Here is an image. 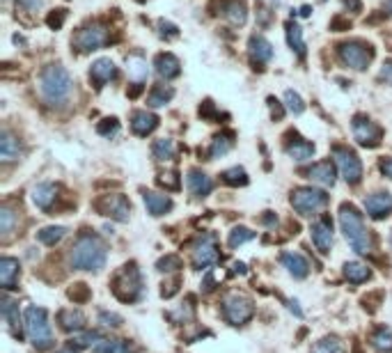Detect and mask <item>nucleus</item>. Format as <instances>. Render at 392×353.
<instances>
[{
    "label": "nucleus",
    "instance_id": "a878e982",
    "mask_svg": "<svg viewBox=\"0 0 392 353\" xmlns=\"http://www.w3.org/2000/svg\"><path fill=\"white\" fill-rule=\"evenodd\" d=\"M19 262L14 257L0 259V285H3V289H14L19 280Z\"/></svg>",
    "mask_w": 392,
    "mask_h": 353
},
{
    "label": "nucleus",
    "instance_id": "20e7f679",
    "mask_svg": "<svg viewBox=\"0 0 392 353\" xmlns=\"http://www.w3.org/2000/svg\"><path fill=\"white\" fill-rule=\"evenodd\" d=\"M23 326H26V335L28 340L32 342V347L37 351H46L53 347V330L51 323H48V312L44 307H35L28 305L26 314H23Z\"/></svg>",
    "mask_w": 392,
    "mask_h": 353
},
{
    "label": "nucleus",
    "instance_id": "8fccbe9b",
    "mask_svg": "<svg viewBox=\"0 0 392 353\" xmlns=\"http://www.w3.org/2000/svg\"><path fill=\"white\" fill-rule=\"evenodd\" d=\"M97 131L101 133V135H106V138H110V135H115V133L119 131V122H117L115 117H110V120H104L101 124L97 126Z\"/></svg>",
    "mask_w": 392,
    "mask_h": 353
},
{
    "label": "nucleus",
    "instance_id": "603ef678",
    "mask_svg": "<svg viewBox=\"0 0 392 353\" xmlns=\"http://www.w3.org/2000/svg\"><path fill=\"white\" fill-rule=\"evenodd\" d=\"M159 30H161V37H168V39H175L179 35V28L170 21H159Z\"/></svg>",
    "mask_w": 392,
    "mask_h": 353
},
{
    "label": "nucleus",
    "instance_id": "7ed1b4c3",
    "mask_svg": "<svg viewBox=\"0 0 392 353\" xmlns=\"http://www.w3.org/2000/svg\"><path fill=\"white\" fill-rule=\"evenodd\" d=\"M340 225H342V232L346 236V241L351 243V248L358 252V255H369V252L374 250L372 234L367 232L365 222H362V216L358 213V209L353 204H342Z\"/></svg>",
    "mask_w": 392,
    "mask_h": 353
},
{
    "label": "nucleus",
    "instance_id": "a18cd8bd",
    "mask_svg": "<svg viewBox=\"0 0 392 353\" xmlns=\"http://www.w3.org/2000/svg\"><path fill=\"white\" fill-rule=\"evenodd\" d=\"M67 296L74 300V303H88L92 298V292H90L88 285L76 283V285H71V289L67 292Z\"/></svg>",
    "mask_w": 392,
    "mask_h": 353
},
{
    "label": "nucleus",
    "instance_id": "f257e3e1",
    "mask_svg": "<svg viewBox=\"0 0 392 353\" xmlns=\"http://www.w3.org/2000/svg\"><path fill=\"white\" fill-rule=\"evenodd\" d=\"M106 257H108L106 243L95 234H81L69 252V262L78 271H101Z\"/></svg>",
    "mask_w": 392,
    "mask_h": 353
},
{
    "label": "nucleus",
    "instance_id": "bf43d9fd",
    "mask_svg": "<svg viewBox=\"0 0 392 353\" xmlns=\"http://www.w3.org/2000/svg\"><path fill=\"white\" fill-rule=\"evenodd\" d=\"M344 3V7L349 12H362V3L360 0H342Z\"/></svg>",
    "mask_w": 392,
    "mask_h": 353
},
{
    "label": "nucleus",
    "instance_id": "2eb2a0df",
    "mask_svg": "<svg viewBox=\"0 0 392 353\" xmlns=\"http://www.w3.org/2000/svg\"><path fill=\"white\" fill-rule=\"evenodd\" d=\"M365 211L369 218L383 220L392 213V195L390 193H374L365 200Z\"/></svg>",
    "mask_w": 392,
    "mask_h": 353
},
{
    "label": "nucleus",
    "instance_id": "c03bdc74",
    "mask_svg": "<svg viewBox=\"0 0 392 353\" xmlns=\"http://www.w3.org/2000/svg\"><path fill=\"white\" fill-rule=\"evenodd\" d=\"M284 106H287V111L294 113V115H301L305 111V104H303L301 95H298V92H294V90L284 92Z\"/></svg>",
    "mask_w": 392,
    "mask_h": 353
},
{
    "label": "nucleus",
    "instance_id": "6e6d98bb",
    "mask_svg": "<svg viewBox=\"0 0 392 353\" xmlns=\"http://www.w3.org/2000/svg\"><path fill=\"white\" fill-rule=\"evenodd\" d=\"M19 5L23 7L26 12H37L44 7V0H19Z\"/></svg>",
    "mask_w": 392,
    "mask_h": 353
},
{
    "label": "nucleus",
    "instance_id": "58836bf2",
    "mask_svg": "<svg viewBox=\"0 0 392 353\" xmlns=\"http://www.w3.org/2000/svg\"><path fill=\"white\" fill-rule=\"evenodd\" d=\"M173 97H175V90L173 88H168V85H156V88L152 90V95L147 97V106L161 108V106H166Z\"/></svg>",
    "mask_w": 392,
    "mask_h": 353
},
{
    "label": "nucleus",
    "instance_id": "7c9ffc66",
    "mask_svg": "<svg viewBox=\"0 0 392 353\" xmlns=\"http://www.w3.org/2000/svg\"><path fill=\"white\" fill-rule=\"evenodd\" d=\"M344 278L349 280L351 285H362L372 278V271H369L367 264H360V262H346L344 264Z\"/></svg>",
    "mask_w": 392,
    "mask_h": 353
},
{
    "label": "nucleus",
    "instance_id": "37998d69",
    "mask_svg": "<svg viewBox=\"0 0 392 353\" xmlns=\"http://www.w3.org/2000/svg\"><path fill=\"white\" fill-rule=\"evenodd\" d=\"M223 182L230 186H246L248 184V175L244 168H230L223 172Z\"/></svg>",
    "mask_w": 392,
    "mask_h": 353
},
{
    "label": "nucleus",
    "instance_id": "4d7b16f0",
    "mask_svg": "<svg viewBox=\"0 0 392 353\" xmlns=\"http://www.w3.org/2000/svg\"><path fill=\"white\" fill-rule=\"evenodd\" d=\"M381 81H386V83H392V60L388 62H383V69H381Z\"/></svg>",
    "mask_w": 392,
    "mask_h": 353
},
{
    "label": "nucleus",
    "instance_id": "423d86ee",
    "mask_svg": "<svg viewBox=\"0 0 392 353\" xmlns=\"http://www.w3.org/2000/svg\"><path fill=\"white\" fill-rule=\"evenodd\" d=\"M328 204V195L319 189H298L291 193V207L301 216H317Z\"/></svg>",
    "mask_w": 392,
    "mask_h": 353
},
{
    "label": "nucleus",
    "instance_id": "e2e57ef3",
    "mask_svg": "<svg viewBox=\"0 0 392 353\" xmlns=\"http://www.w3.org/2000/svg\"><path fill=\"white\" fill-rule=\"evenodd\" d=\"M142 88H145V85H142V83H133V85H131V90H129V99H135V97H138L140 92H142Z\"/></svg>",
    "mask_w": 392,
    "mask_h": 353
},
{
    "label": "nucleus",
    "instance_id": "b1692460",
    "mask_svg": "<svg viewBox=\"0 0 392 353\" xmlns=\"http://www.w3.org/2000/svg\"><path fill=\"white\" fill-rule=\"evenodd\" d=\"M3 305H0V312H3V319L7 321V326H10V333L17 337V340H21L23 337V333H21V323H19V307L17 303L10 300L7 296H3Z\"/></svg>",
    "mask_w": 392,
    "mask_h": 353
},
{
    "label": "nucleus",
    "instance_id": "a19ab883",
    "mask_svg": "<svg viewBox=\"0 0 392 353\" xmlns=\"http://www.w3.org/2000/svg\"><path fill=\"white\" fill-rule=\"evenodd\" d=\"M14 225H17V213L12 211V207L3 204L0 207V234H3V239L12 234Z\"/></svg>",
    "mask_w": 392,
    "mask_h": 353
},
{
    "label": "nucleus",
    "instance_id": "dca6fc26",
    "mask_svg": "<svg viewBox=\"0 0 392 353\" xmlns=\"http://www.w3.org/2000/svg\"><path fill=\"white\" fill-rule=\"evenodd\" d=\"M117 78V67L110 57H99V60L92 64L90 69V81L97 85V88H104L106 83L115 81Z\"/></svg>",
    "mask_w": 392,
    "mask_h": 353
},
{
    "label": "nucleus",
    "instance_id": "052dcab7",
    "mask_svg": "<svg viewBox=\"0 0 392 353\" xmlns=\"http://www.w3.org/2000/svg\"><path fill=\"white\" fill-rule=\"evenodd\" d=\"M268 104H271V113H273V117L275 120H282V108L277 106V101L275 99H268Z\"/></svg>",
    "mask_w": 392,
    "mask_h": 353
},
{
    "label": "nucleus",
    "instance_id": "774afa93",
    "mask_svg": "<svg viewBox=\"0 0 392 353\" xmlns=\"http://www.w3.org/2000/svg\"><path fill=\"white\" fill-rule=\"evenodd\" d=\"M58 353H76L74 349H62V351H58Z\"/></svg>",
    "mask_w": 392,
    "mask_h": 353
},
{
    "label": "nucleus",
    "instance_id": "f8f14e48",
    "mask_svg": "<svg viewBox=\"0 0 392 353\" xmlns=\"http://www.w3.org/2000/svg\"><path fill=\"white\" fill-rule=\"evenodd\" d=\"M106 41H108V32H106V28L99 26V23H92V26L81 28V30L76 32L74 46L81 50V53H90V50L101 48Z\"/></svg>",
    "mask_w": 392,
    "mask_h": 353
},
{
    "label": "nucleus",
    "instance_id": "473e14b6",
    "mask_svg": "<svg viewBox=\"0 0 392 353\" xmlns=\"http://www.w3.org/2000/svg\"><path fill=\"white\" fill-rule=\"evenodd\" d=\"M126 71H129V78L133 83H145L147 76H149L147 62L138 55H131L129 60H126Z\"/></svg>",
    "mask_w": 392,
    "mask_h": 353
},
{
    "label": "nucleus",
    "instance_id": "bb28decb",
    "mask_svg": "<svg viewBox=\"0 0 392 353\" xmlns=\"http://www.w3.org/2000/svg\"><path fill=\"white\" fill-rule=\"evenodd\" d=\"M308 179L322 184V186H333L335 184V165L331 161H322L317 165H312L308 170Z\"/></svg>",
    "mask_w": 392,
    "mask_h": 353
},
{
    "label": "nucleus",
    "instance_id": "79ce46f5",
    "mask_svg": "<svg viewBox=\"0 0 392 353\" xmlns=\"http://www.w3.org/2000/svg\"><path fill=\"white\" fill-rule=\"evenodd\" d=\"M255 239V232L253 229H248V227H234L232 232H230V239H227V243H230V248H239V246H244L246 241H251Z\"/></svg>",
    "mask_w": 392,
    "mask_h": 353
},
{
    "label": "nucleus",
    "instance_id": "4c0bfd02",
    "mask_svg": "<svg viewBox=\"0 0 392 353\" xmlns=\"http://www.w3.org/2000/svg\"><path fill=\"white\" fill-rule=\"evenodd\" d=\"M175 151H177L175 140L170 138H161L152 145V154L156 161H170V158H175Z\"/></svg>",
    "mask_w": 392,
    "mask_h": 353
},
{
    "label": "nucleus",
    "instance_id": "f3484780",
    "mask_svg": "<svg viewBox=\"0 0 392 353\" xmlns=\"http://www.w3.org/2000/svg\"><path fill=\"white\" fill-rule=\"evenodd\" d=\"M58 186L55 184H48V182H44V184H37L32 189V202H35V207L37 209H41V211H48V209L53 207V202L58 200Z\"/></svg>",
    "mask_w": 392,
    "mask_h": 353
},
{
    "label": "nucleus",
    "instance_id": "72a5a7b5",
    "mask_svg": "<svg viewBox=\"0 0 392 353\" xmlns=\"http://www.w3.org/2000/svg\"><path fill=\"white\" fill-rule=\"evenodd\" d=\"M232 147H234V133L232 131H225V133H220V135H216V138H213L211 149H209V156L211 158H220V156H225Z\"/></svg>",
    "mask_w": 392,
    "mask_h": 353
},
{
    "label": "nucleus",
    "instance_id": "3c124183",
    "mask_svg": "<svg viewBox=\"0 0 392 353\" xmlns=\"http://www.w3.org/2000/svg\"><path fill=\"white\" fill-rule=\"evenodd\" d=\"M65 19H67V10H55L53 14H48L46 23H48V28H53V30H60L62 23H65Z\"/></svg>",
    "mask_w": 392,
    "mask_h": 353
},
{
    "label": "nucleus",
    "instance_id": "393cba45",
    "mask_svg": "<svg viewBox=\"0 0 392 353\" xmlns=\"http://www.w3.org/2000/svg\"><path fill=\"white\" fill-rule=\"evenodd\" d=\"M142 202H145L147 211L152 216H163L173 209V200L168 195H161V193H154V191H147L145 195H142Z\"/></svg>",
    "mask_w": 392,
    "mask_h": 353
},
{
    "label": "nucleus",
    "instance_id": "5fc2aeb1",
    "mask_svg": "<svg viewBox=\"0 0 392 353\" xmlns=\"http://www.w3.org/2000/svg\"><path fill=\"white\" fill-rule=\"evenodd\" d=\"M177 289H179V278H175L173 283H168V285H163V289H161V296L163 298H170V296H175Z\"/></svg>",
    "mask_w": 392,
    "mask_h": 353
},
{
    "label": "nucleus",
    "instance_id": "0e129e2a",
    "mask_svg": "<svg viewBox=\"0 0 392 353\" xmlns=\"http://www.w3.org/2000/svg\"><path fill=\"white\" fill-rule=\"evenodd\" d=\"M232 269H234L232 273H239V276H244V273L248 271V269H246V264H241V262H237V264H234Z\"/></svg>",
    "mask_w": 392,
    "mask_h": 353
},
{
    "label": "nucleus",
    "instance_id": "c9c22d12",
    "mask_svg": "<svg viewBox=\"0 0 392 353\" xmlns=\"http://www.w3.org/2000/svg\"><path fill=\"white\" fill-rule=\"evenodd\" d=\"M69 229L62 227V225H51V227H44L37 232V239L44 243V246H55L58 241H62L67 236Z\"/></svg>",
    "mask_w": 392,
    "mask_h": 353
},
{
    "label": "nucleus",
    "instance_id": "c85d7f7f",
    "mask_svg": "<svg viewBox=\"0 0 392 353\" xmlns=\"http://www.w3.org/2000/svg\"><path fill=\"white\" fill-rule=\"evenodd\" d=\"M19 156H21L19 140L14 138L10 131H3L0 133V158H3L5 163H12V161H17Z\"/></svg>",
    "mask_w": 392,
    "mask_h": 353
},
{
    "label": "nucleus",
    "instance_id": "aec40b11",
    "mask_svg": "<svg viewBox=\"0 0 392 353\" xmlns=\"http://www.w3.org/2000/svg\"><path fill=\"white\" fill-rule=\"evenodd\" d=\"M280 262L284 264V269H287L291 276L294 278H305L310 273V264H308V259H305L301 252H282L280 255Z\"/></svg>",
    "mask_w": 392,
    "mask_h": 353
},
{
    "label": "nucleus",
    "instance_id": "9d476101",
    "mask_svg": "<svg viewBox=\"0 0 392 353\" xmlns=\"http://www.w3.org/2000/svg\"><path fill=\"white\" fill-rule=\"evenodd\" d=\"M333 156H335V163H337V168L342 172V177H344L349 184H358L360 179H362V163H360V158L355 156L351 149L340 147V145L333 147Z\"/></svg>",
    "mask_w": 392,
    "mask_h": 353
},
{
    "label": "nucleus",
    "instance_id": "49530a36",
    "mask_svg": "<svg viewBox=\"0 0 392 353\" xmlns=\"http://www.w3.org/2000/svg\"><path fill=\"white\" fill-rule=\"evenodd\" d=\"M182 257L177 255H166L159 259V264H156V269H159L161 273H173V271H179L182 269Z\"/></svg>",
    "mask_w": 392,
    "mask_h": 353
},
{
    "label": "nucleus",
    "instance_id": "2f4dec72",
    "mask_svg": "<svg viewBox=\"0 0 392 353\" xmlns=\"http://www.w3.org/2000/svg\"><path fill=\"white\" fill-rule=\"evenodd\" d=\"M284 151H287V156H291L294 161L303 163V161H308V158H312V154H315V145L308 142V140H294V142H289Z\"/></svg>",
    "mask_w": 392,
    "mask_h": 353
},
{
    "label": "nucleus",
    "instance_id": "338daca9",
    "mask_svg": "<svg viewBox=\"0 0 392 353\" xmlns=\"http://www.w3.org/2000/svg\"><path fill=\"white\" fill-rule=\"evenodd\" d=\"M386 10H388V12L392 14V0H386Z\"/></svg>",
    "mask_w": 392,
    "mask_h": 353
},
{
    "label": "nucleus",
    "instance_id": "4be33fe9",
    "mask_svg": "<svg viewBox=\"0 0 392 353\" xmlns=\"http://www.w3.org/2000/svg\"><path fill=\"white\" fill-rule=\"evenodd\" d=\"M58 323L62 330H67V333H76V330H83L85 323H88V319H85V314L81 312V309H60L58 314Z\"/></svg>",
    "mask_w": 392,
    "mask_h": 353
},
{
    "label": "nucleus",
    "instance_id": "6ab92c4d",
    "mask_svg": "<svg viewBox=\"0 0 392 353\" xmlns=\"http://www.w3.org/2000/svg\"><path fill=\"white\" fill-rule=\"evenodd\" d=\"M186 184H188V191L193 193L195 198H206L209 193L213 191V182L211 177H206L202 170H188V177H186Z\"/></svg>",
    "mask_w": 392,
    "mask_h": 353
},
{
    "label": "nucleus",
    "instance_id": "4468645a",
    "mask_svg": "<svg viewBox=\"0 0 392 353\" xmlns=\"http://www.w3.org/2000/svg\"><path fill=\"white\" fill-rule=\"evenodd\" d=\"M310 234H312V243L317 246V250L322 255H328L333 248V222L328 216H319V218L312 222L310 227Z\"/></svg>",
    "mask_w": 392,
    "mask_h": 353
},
{
    "label": "nucleus",
    "instance_id": "e433bc0d",
    "mask_svg": "<svg viewBox=\"0 0 392 353\" xmlns=\"http://www.w3.org/2000/svg\"><path fill=\"white\" fill-rule=\"evenodd\" d=\"M310 353H346V347L340 337L333 335V337H324V340H319L315 347H312Z\"/></svg>",
    "mask_w": 392,
    "mask_h": 353
},
{
    "label": "nucleus",
    "instance_id": "9b49d317",
    "mask_svg": "<svg viewBox=\"0 0 392 353\" xmlns=\"http://www.w3.org/2000/svg\"><path fill=\"white\" fill-rule=\"evenodd\" d=\"M353 138L358 145L362 147H379L381 145V138H383V128L372 122L369 117H362V115H355L353 117Z\"/></svg>",
    "mask_w": 392,
    "mask_h": 353
},
{
    "label": "nucleus",
    "instance_id": "6e6552de",
    "mask_svg": "<svg viewBox=\"0 0 392 353\" xmlns=\"http://www.w3.org/2000/svg\"><path fill=\"white\" fill-rule=\"evenodd\" d=\"M223 314L232 326H244L246 321L253 319L255 303L248 296H244V294H230V296L225 298Z\"/></svg>",
    "mask_w": 392,
    "mask_h": 353
},
{
    "label": "nucleus",
    "instance_id": "39448f33",
    "mask_svg": "<svg viewBox=\"0 0 392 353\" xmlns=\"http://www.w3.org/2000/svg\"><path fill=\"white\" fill-rule=\"evenodd\" d=\"M112 294L122 300V303H135L142 294V278L140 271L135 264H126L122 266L115 276H112Z\"/></svg>",
    "mask_w": 392,
    "mask_h": 353
},
{
    "label": "nucleus",
    "instance_id": "ea45409f",
    "mask_svg": "<svg viewBox=\"0 0 392 353\" xmlns=\"http://www.w3.org/2000/svg\"><path fill=\"white\" fill-rule=\"evenodd\" d=\"M287 41H289V46L296 50L298 55H305V41H303V30H301V26L298 23H287Z\"/></svg>",
    "mask_w": 392,
    "mask_h": 353
},
{
    "label": "nucleus",
    "instance_id": "412c9836",
    "mask_svg": "<svg viewBox=\"0 0 392 353\" xmlns=\"http://www.w3.org/2000/svg\"><path fill=\"white\" fill-rule=\"evenodd\" d=\"M154 67H156V74H159L161 78H166V81H170V78H177V76H179V71H182V64L173 53L156 55Z\"/></svg>",
    "mask_w": 392,
    "mask_h": 353
},
{
    "label": "nucleus",
    "instance_id": "ddd939ff",
    "mask_svg": "<svg viewBox=\"0 0 392 353\" xmlns=\"http://www.w3.org/2000/svg\"><path fill=\"white\" fill-rule=\"evenodd\" d=\"M218 241L216 234H202L193 246V264L195 269H206V266L218 264Z\"/></svg>",
    "mask_w": 392,
    "mask_h": 353
},
{
    "label": "nucleus",
    "instance_id": "c756f323",
    "mask_svg": "<svg viewBox=\"0 0 392 353\" xmlns=\"http://www.w3.org/2000/svg\"><path fill=\"white\" fill-rule=\"evenodd\" d=\"M95 353H135V349L131 347V342L126 340H110V337H101L95 349Z\"/></svg>",
    "mask_w": 392,
    "mask_h": 353
},
{
    "label": "nucleus",
    "instance_id": "f03ea898",
    "mask_svg": "<svg viewBox=\"0 0 392 353\" xmlns=\"http://www.w3.org/2000/svg\"><path fill=\"white\" fill-rule=\"evenodd\" d=\"M71 88H74V81H71L69 71L62 64H48V67L41 69L39 92L46 99V104L62 106L71 97Z\"/></svg>",
    "mask_w": 392,
    "mask_h": 353
},
{
    "label": "nucleus",
    "instance_id": "f704fd0d",
    "mask_svg": "<svg viewBox=\"0 0 392 353\" xmlns=\"http://www.w3.org/2000/svg\"><path fill=\"white\" fill-rule=\"evenodd\" d=\"M369 342H372V347L379 353H392V330L386 326L376 328L372 337H369Z\"/></svg>",
    "mask_w": 392,
    "mask_h": 353
},
{
    "label": "nucleus",
    "instance_id": "a211bd4d",
    "mask_svg": "<svg viewBox=\"0 0 392 353\" xmlns=\"http://www.w3.org/2000/svg\"><path fill=\"white\" fill-rule=\"evenodd\" d=\"M248 50H251V60L255 64H268L271 57H273V46H271V41L266 37H262V35H253Z\"/></svg>",
    "mask_w": 392,
    "mask_h": 353
},
{
    "label": "nucleus",
    "instance_id": "680f3d73",
    "mask_svg": "<svg viewBox=\"0 0 392 353\" xmlns=\"http://www.w3.org/2000/svg\"><path fill=\"white\" fill-rule=\"evenodd\" d=\"M287 305H289L291 312H294V314L298 316V319H303V309L298 307V303H296V300H287Z\"/></svg>",
    "mask_w": 392,
    "mask_h": 353
},
{
    "label": "nucleus",
    "instance_id": "13d9d810",
    "mask_svg": "<svg viewBox=\"0 0 392 353\" xmlns=\"http://www.w3.org/2000/svg\"><path fill=\"white\" fill-rule=\"evenodd\" d=\"M379 168H381V172H383V175H386L388 179H392V158H383Z\"/></svg>",
    "mask_w": 392,
    "mask_h": 353
},
{
    "label": "nucleus",
    "instance_id": "0eeeda50",
    "mask_svg": "<svg viewBox=\"0 0 392 353\" xmlns=\"http://www.w3.org/2000/svg\"><path fill=\"white\" fill-rule=\"evenodd\" d=\"M337 55H340L342 64H346V67H351L355 71H362L369 67V62H372L374 50H372V46L362 44V41H346V44L337 46Z\"/></svg>",
    "mask_w": 392,
    "mask_h": 353
},
{
    "label": "nucleus",
    "instance_id": "69168bd1",
    "mask_svg": "<svg viewBox=\"0 0 392 353\" xmlns=\"http://www.w3.org/2000/svg\"><path fill=\"white\" fill-rule=\"evenodd\" d=\"M213 289V278H211V273L209 276H206V280H204V292H211Z\"/></svg>",
    "mask_w": 392,
    "mask_h": 353
},
{
    "label": "nucleus",
    "instance_id": "cd10ccee",
    "mask_svg": "<svg viewBox=\"0 0 392 353\" xmlns=\"http://www.w3.org/2000/svg\"><path fill=\"white\" fill-rule=\"evenodd\" d=\"M223 17L230 21L232 26H244L248 19V10L241 0H225L223 3Z\"/></svg>",
    "mask_w": 392,
    "mask_h": 353
},
{
    "label": "nucleus",
    "instance_id": "864d4df0",
    "mask_svg": "<svg viewBox=\"0 0 392 353\" xmlns=\"http://www.w3.org/2000/svg\"><path fill=\"white\" fill-rule=\"evenodd\" d=\"M349 28H351V21H349V19L335 17L331 21V30H335V32H344V30H349Z\"/></svg>",
    "mask_w": 392,
    "mask_h": 353
},
{
    "label": "nucleus",
    "instance_id": "1a4fd4ad",
    "mask_svg": "<svg viewBox=\"0 0 392 353\" xmlns=\"http://www.w3.org/2000/svg\"><path fill=\"white\" fill-rule=\"evenodd\" d=\"M95 209L101 216H108V218L117 220V222H126L129 220V211H131V204L129 200L119 193H110V195H101L95 202Z\"/></svg>",
    "mask_w": 392,
    "mask_h": 353
},
{
    "label": "nucleus",
    "instance_id": "de8ad7c7",
    "mask_svg": "<svg viewBox=\"0 0 392 353\" xmlns=\"http://www.w3.org/2000/svg\"><path fill=\"white\" fill-rule=\"evenodd\" d=\"M99 323H101V326H106V328H119L124 323V319L119 314H115V312L101 309V312H99Z\"/></svg>",
    "mask_w": 392,
    "mask_h": 353
},
{
    "label": "nucleus",
    "instance_id": "5701e85b",
    "mask_svg": "<svg viewBox=\"0 0 392 353\" xmlns=\"http://www.w3.org/2000/svg\"><path fill=\"white\" fill-rule=\"evenodd\" d=\"M159 126V117L154 113H147V111H138L133 113L131 117V128L135 135H149L154 128Z\"/></svg>",
    "mask_w": 392,
    "mask_h": 353
},
{
    "label": "nucleus",
    "instance_id": "09e8293b",
    "mask_svg": "<svg viewBox=\"0 0 392 353\" xmlns=\"http://www.w3.org/2000/svg\"><path fill=\"white\" fill-rule=\"evenodd\" d=\"M159 184L166 186V191H179V177H177V172H163L159 175Z\"/></svg>",
    "mask_w": 392,
    "mask_h": 353
}]
</instances>
